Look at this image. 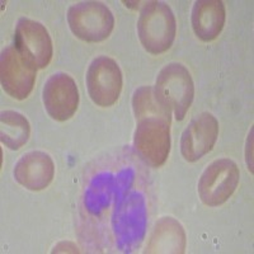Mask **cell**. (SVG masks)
<instances>
[{
	"mask_svg": "<svg viewBox=\"0 0 254 254\" xmlns=\"http://www.w3.org/2000/svg\"><path fill=\"white\" fill-rule=\"evenodd\" d=\"M225 5L221 0H197L192 9V28L203 42L219 37L225 24Z\"/></svg>",
	"mask_w": 254,
	"mask_h": 254,
	"instance_id": "12",
	"label": "cell"
},
{
	"mask_svg": "<svg viewBox=\"0 0 254 254\" xmlns=\"http://www.w3.org/2000/svg\"><path fill=\"white\" fill-rule=\"evenodd\" d=\"M186 233L173 217H164L156 222L145 253H185Z\"/></svg>",
	"mask_w": 254,
	"mask_h": 254,
	"instance_id": "13",
	"label": "cell"
},
{
	"mask_svg": "<svg viewBox=\"0 0 254 254\" xmlns=\"http://www.w3.org/2000/svg\"><path fill=\"white\" fill-rule=\"evenodd\" d=\"M132 108L136 121L149 117H162L172 121V111L165 107L158 98L153 87H141L135 90L132 97Z\"/></svg>",
	"mask_w": 254,
	"mask_h": 254,
	"instance_id": "15",
	"label": "cell"
},
{
	"mask_svg": "<svg viewBox=\"0 0 254 254\" xmlns=\"http://www.w3.org/2000/svg\"><path fill=\"white\" fill-rule=\"evenodd\" d=\"M133 149L145 164L162 167L171 151V120L162 117L137 120Z\"/></svg>",
	"mask_w": 254,
	"mask_h": 254,
	"instance_id": "3",
	"label": "cell"
},
{
	"mask_svg": "<svg viewBox=\"0 0 254 254\" xmlns=\"http://www.w3.org/2000/svg\"><path fill=\"white\" fill-rule=\"evenodd\" d=\"M177 23L171 6L163 1H147L137 20V33L147 52L159 55L171 49L176 38Z\"/></svg>",
	"mask_w": 254,
	"mask_h": 254,
	"instance_id": "1",
	"label": "cell"
},
{
	"mask_svg": "<svg viewBox=\"0 0 254 254\" xmlns=\"http://www.w3.org/2000/svg\"><path fill=\"white\" fill-rule=\"evenodd\" d=\"M31 135L28 120L14 111H4L0 115V140L10 150H18L27 144Z\"/></svg>",
	"mask_w": 254,
	"mask_h": 254,
	"instance_id": "14",
	"label": "cell"
},
{
	"mask_svg": "<svg viewBox=\"0 0 254 254\" xmlns=\"http://www.w3.org/2000/svg\"><path fill=\"white\" fill-rule=\"evenodd\" d=\"M55 174V164L44 151L24 154L14 167V178L29 190H42L49 187Z\"/></svg>",
	"mask_w": 254,
	"mask_h": 254,
	"instance_id": "11",
	"label": "cell"
},
{
	"mask_svg": "<svg viewBox=\"0 0 254 254\" xmlns=\"http://www.w3.org/2000/svg\"><path fill=\"white\" fill-rule=\"evenodd\" d=\"M37 67L20 55L15 46H8L0 58L1 87L14 99L22 101L31 94L36 81Z\"/></svg>",
	"mask_w": 254,
	"mask_h": 254,
	"instance_id": "7",
	"label": "cell"
},
{
	"mask_svg": "<svg viewBox=\"0 0 254 254\" xmlns=\"http://www.w3.org/2000/svg\"><path fill=\"white\" fill-rule=\"evenodd\" d=\"M45 108L56 121L71 119L79 106V90L75 80L65 72L50 76L42 92Z\"/></svg>",
	"mask_w": 254,
	"mask_h": 254,
	"instance_id": "9",
	"label": "cell"
},
{
	"mask_svg": "<svg viewBox=\"0 0 254 254\" xmlns=\"http://www.w3.org/2000/svg\"><path fill=\"white\" fill-rule=\"evenodd\" d=\"M67 23L74 35L85 42L107 40L115 27V18L101 1H80L67 10Z\"/></svg>",
	"mask_w": 254,
	"mask_h": 254,
	"instance_id": "4",
	"label": "cell"
},
{
	"mask_svg": "<svg viewBox=\"0 0 254 254\" xmlns=\"http://www.w3.org/2000/svg\"><path fill=\"white\" fill-rule=\"evenodd\" d=\"M154 90L176 119L182 121L194 98V84L187 67L178 63L165 65L156 76Z\"/></svg>",
	"mask_w": 254,
	"mask_h": 254,
	"instance_id": "2",
	"label": "cell"
},
{
	"mask_svg": "<svg viewBox=\"0 0 254 254\" xmlns=\"http://www.w3.org/2000/svg\"><path fill=\"white\" fill-rule=\"evenodd\" d=\"M14 46L20 55L37 69H45L52 59V41L46 27L28 18L18 20Z\"/></svg>",
	"mask_w": 254,
	"mask_h": 254,
	"instance_id": "8",
	"label": "cell"
},
{
	"mask_svg": "<svg viewBox=\"0 0 254 254\" xmlns=\"http://www.w3.org/2000/svg\"><path fill=\"white\" fill-rule=\"evenodd\" d=\"M219 136V122L214 115L203 112L190 122L182 133L181 153L187 162H197L212 150Z\"/></svg>",
	"mask_w": 254,
	"mask_h": 254,
	"instance_id": "10",
	"label": "cell"
},
{
	"mask_svg": "<svg viewBox=\"0 0 254 254\" xmlns=\"http://www.w3.org/2000/svg\"><path fill=\"white\" fill-rule=\"evenodd\" d=\"M85 81L90 99L99 107L113 106L124 85L119 64L107 56H99L90 63Z\"/></svg>",
	"mask_w": 254,
	"mask_h": 254,
	"instance_id": "6",
	"label": "cell"
},
{
	"mask_svg": "<svg viewBox=\"0 0 254 254\" xmlns=\"http://www.w3.org/2000/svg\"><path fill=\"white\" fill-rule=\"evenodd\" d=\"M240 172L231 159H217L206 168L198 181V196L206 206L225 203L239 185Z\"/></svg>",
	"mask_w": 254,
	"mask_h": 254,
	"instance_id": "5",
	"label": "cell"
}]
</instances>
